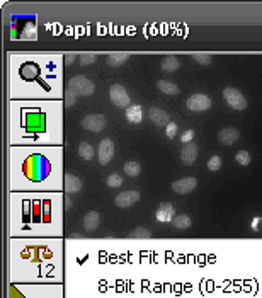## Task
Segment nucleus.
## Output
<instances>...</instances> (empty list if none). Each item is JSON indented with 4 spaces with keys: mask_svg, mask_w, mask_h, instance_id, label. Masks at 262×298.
<instances>
[{
    "mask_svg": "<svg viewBox=\"0 0 262 298\" xmlns=\"http://www.w3.org/2000/svg\"><path fill=\"white\" fill-rule=\"evenodd\" d=\"M48 170H50V167H48L46 159L39 157V155H31V157L26 160L24 172L32 181H39L41 177L46 176Z\"/></svg>",
    "mask_w": 262,
    "mask_h": 298,
    "instance_id": "f257e3e1",
    "label": "nucleus"
},
{
    "mask_svg": "<svg viewBox=\"0 0 262 298\" xmlns=\"http://www.w3.org/2000/svg\"><path fill=\"white\" fill-rule=\"evenodd\" d=\"M94 91H95L94 84H92V82L88 80L87 77L75 75V77H72V79H70V82H68V91H66V92H70L72 96L79 98V96H90V94H94Z\"/></svg>",
    "mask_w": 262,
    "mask_h": 298,
    "instance_id": "f03ea898",
    "label": "nucleus"
},
{
    "mask_svg": "<svg viewBox=\"0 0 262 298\" xmlns=\"http://www.w3.org/2000/svg\"><path fill=\"white\" fill-rule=\"evenodd\" d=\"M223 99L227 104L235 111H245L247 109V99L238 89L235 87H225L223 89Z\"/></svg>",
    "mask_w": 262,
    "mask_h": 298,
    "instance_id": "7ed1b4c3",
    "label": "nucleus"
},
{
    "mask_svg": "<svg viewBox=\"0 0 262 298\" xmlns=\"http://www.w3.org/2000/svg\"><path fill=\"white\" fill-rule=\"evenodd\" d=\"M109 98L116 104L117 107H130L131 106V98L128 91L121 84H114L109 89Z\"/></svg>",
    "mask_w": 262,
    "mask_h": 298,
    "instance_id": "20e7f679",
    "label": "nucleus"
},
{
    "mask_svg": "<svg viewBox=\"0 0 262 298\" xmlns=\"http://www.w3.org/2000/svg\"><path fill=\"white\" fill-rule=\"evenodd\" d=\"M108 125V119H106L104 114H88L82 119V128L88 130V132L99 133L106 128Z\"/></svg>",
    "mask_w": 262,
    "mask_h": 298,
    "instance_id": "39448f33",
    "label": "nucleus"
},
{
    "mask_svg": "<svg viewBox=\"0 0 262 298\" xmlns=\"http://www.w3.org/2000/svg\"><path fill=\"white\" fill-rule=\"evenodd\" d=\"M186 104L193 113H203V111H208L211 107V99L206 94H193Z\"/></svg>",
    "mask_w": 262,
    "mask_h": 298,
    "instance_id": "423d86ee",
    "label": "nucleus"
},
{
    "mask_svg": "<svg viewBox=\"0 0 262 298\" xmlns=\"http://www.w3.org/2000/svg\"><path fill=\"white\" fill-rule=\"evenodd\" d=\"M114 143L111 138H104L101 140V143H99V148H97V159H99V164L101 166H108V164L113 160L114 157Z\"/></svg>",
    "mask_w": 262,
    "mask_h": 298,
    "instance_id": "0eeeda50",
    "label": "nucleus"
},
{
    "mask_svg": "<svg viewBox=\"0 0 262 298\" xmlns=\"http://www.w3.org/2000/svg\"><path fill=\"white\" fill-rule=\"evenodd\" d=\"M196 177H184L172 182V191L177 193V195H189V193H193L196 189Z\"/></svg>",
    "mask_w": 262,
    "mask_h": 298,
    "instance_id": "6e6552de",
    "label": "nucleus"
},
{
    "mask_svg": "<svg viewBox=\"0 0 262 298\" xmlns=\"http://www.w3.org/2000/svg\"><path fill=\"white\" fill-rule=\"evenodd\" d=\"M138 201H140V193L136 191V189H131V191L119 193V195L116 196V199H114V203L119 208H131L133 204L138 203Z\"/></svg>",
    "mask_w": 262,
    "mask_h": 298,
    "instance_id": "1a4fd4ad",
    "label": "nucleus"
},
{
    "mask_svg": "<svg viewBox=\"0 0 262 298\" xmlns=\"http://www.w3.org/2000/svg\"><path fill=\"white\" fill-rule=\"evenodd\" d=\"M148 118H150V121L153 123L155 126H167L169 123H171V116H169V113L167 111H164L162 107H150L148 109Z\"/></svg>",
    "mask_w": 262,
    "mask_h": 298,
    "instance_id": "9d476101",
    "label": "nucleus"
},
{
    "mask_svg": "<svg viewBox=\"0 0 262 298\" xmlns=\"http://www.w3.org/2000/svg\"><path fill=\"white\" fill-rule=\"evenodd\" d=\"M198 154H199V147L194 141H191V143L184 145V148L180 150V160H182V164H186V166H193L198 159Z\"/></svg>",
    "mask_w": 262,
    "mask_h": 298,
    "instance_id": "9b49d317",
    "label": "nucleus"
},
{
    "mask_svg": "<svg viewBox=\"0 0 262 298\" xmlns=\"http://www.w3.org/2000/svg\"><path fill=\"white\" fill-rule=\"evenodd\" d=\"M238 138H240V132H238L237 128H233V126H228V128L220 130V133H218V141L221 145H227V147H230V145H233L235 141H238Z\"/></svg>",
    "mask_w": 262,
    "mask_h": 298,
    "instance_id": "f8f14e48",
    "label": "nucleus"
},
{
    "mask_svg": "<svg viewBox=\"0 0 262 298\" xmlns=\"http://www.w3.org/2000/svg\"><path fill=\"white\" fill-rule=\"evenodd\" d=\"M155 218H157V222H160V223H172V220L175 218L174 206L169 203L160 204V206L157 208V211H155Z\"/></svg>",
    "mask_w": 262,
    "mask_h": 298,
    "instance_id": "ddd939ff",
    "label": "nucleus"
},
{
    "mask_svg": "<svg viewBox=\"0 0 262 298\" xmlns=\"http://www.w3.org/2000/svg\"><path fill=\"white\" fill-rule=\"evenodd\" d=\"M84 188V182L80 181L77 176H73V174H66L65 176V191L68 193V195H73V193H80Z\"/></svg>",
    "mask_w": 262,
    "mask_h": 298,
    "instance_id": "4468645a",
    "label": "nucleus"
},
{
    "mask_svg": "<svg viewBox=\"0 0 262 298\" xmlns=\"http://www.w3.org/2000/svg\"><path fill=\"white\" fill-rule=\"evenodd\" d=\"M99 223H101V215H99L97 211H87L86 217H84L82 225L87 232H94V230H97Z\"/></svg>",
    "mask_w": 262,
    "mask_h": 298,
    "instance_id": "2eb2a0df",
    "label": "nucleus"
},
{
    "mask_svg": "<svg viewBox=\"0 0 262 298\" xmlns=\"http://www.w3.org/2000/svg\"><path fill=\"white\" fill-rule=\"evenodd\" d=\"M126 119L131 123V125H138V123H142L143 119V109L142 106H138V104H131L130 107H126Z\"/></svg>",
    "mask_w": 262,
    "mask_h": 298,
    "instance_id": "dca6fc26",
    "label": "nucleus"
},
{
    "mask_svg": "<svg viewBox=\"0 0 262 298\" xmlns=\"http://www.w3.org/2000/svg\"><path fill=\"white\" fill-rule=\"evenodd\" d=\"M21 77L26 80H32L36 79V77L39 75V68L38 65H34V63H28V65H22L21 66Z\"/></svg>",
    "mask_w": 262,
    "mask_h": 298,
    "instance_id": "f3484780",
    "label": "nucleus"
},
{
    "mask_svg": "<svg viewBox=\"0 0 262 298\" xmlns=\"http://www.w3.org/2000/svg\"><path fill=\"white\" fill-rule=\"evenodd\" d=\"M130 60V55L128 53H111L108 55L106 62H108L109 66H121L123 63H126Z\"/></svg>",
    "mask_w": 262,
    "mask_h": 298,
    "instance_id": "a211bd4d",
    "label": "nucleus"
},
{
    "mask_svg": "<svg viewBox=\"0 0 262 298\" xmlns=\"http://www.w3.org/2000/svg\"><path fill=\"white\" fill-rule=\"evenodd\" d=\"M160 68H162V72H165V73L175 72V70H179V60H177L175 57L164 58V60H162V63H160Z\"/></svg>",
    "mask_w": 262,
    "mask_h": 298,
    "instance_id": "6ab92c4d",
    "label": "nucleus"
},
{
    "mask_svg": "<svg viewBox=\"0 0 262 298\" xmlns=\"http://www.w3.org/2000/svg\"><path fill=\"white\" fill-rule=\"evenodd\" d=\"M157 89H160L164 94L167 96H177L179 94V87H177L175 84H172V82L169 80H158L157 82Z\"/></svg>",
    "mask_w": 262,
    "mask_h": 298,
    "instance_id": "aec40b11",
    "label": "nucleus"
},
{
    "mask_svg": "<svg viewBox=\"0 0 262 298\" xmlns=\"http://www.w3.org/2000/svg\"><path fill=\"white\" fill-rule=\"evenodd\" d=\"M79 155L84 160H92L94 159V147L88 141H80L79 145Z\"/></svg>",
    "mask_w": 262,
    "mask_h": 298,
    "instance_id": "412c9836",
    "label": "nucleus"
},
{
    "mask_svg": "<svg viewBox=\"0 0 262 298\" xmlns=\"http://www.w3.org/2000/svg\"><path fill=\"white\" fill-rule=\"evenodd\" d=\"M140 172H142L140 162H136V160H128V162L124 164V174H126V176L136 177V176H140Z\"/></svg>",
    "mask_w": 262,
    "mask_h": 298,
    "instance_id": "4be33fe9",
    "label": "nucleus"
},
{
    "mask_svg": "<svg viewBox=\"0 0 262 298\" xmlns=\"http://www.w3.org/2000/svg\"><path fill=\"white\" fill-rule=\"evenodd\" d=\"M172 223H174L175 229L179 230H186L191 227V223H193V220H191L189 215H177V217L172 220Z\"/></svg>",
    "mask_w": 262,
    "mask_h": 298,
    "instance_id": "5701e85b",
    "label": "nucleus"
},
{
    "mask_svg": "<svg viewBox=\"0 0 262 298\" xmlns=\"http://www.w3.org/2000/svg\"><path fill=\"white\" fill-rule=\"evenodd\" d=\"M106 184H108L109 188H121V186H123V177H121V174L113 172L111 176H108Z\"/></svg>",
    "mask_w": 262,
    "mask_h": 298,
    "instance_id": "b1692460",
    "label": "nucleus"
},
{
    "mask_svg": "<svg viewBox=\"0 0 262 298\" xmlns=\"http://www.w3.org/2000/svg\"><path fill=\"white\" fill-rule=\"evenodd\" d=\"M235 160H237L240 166L247 167L250 164V154L247 150H238L237 154H235Z\"/></svg>",
    "mask_w": 262,
    "mask_h": 298,
    "instance_id": "393cba45",
    "label": "nucleus"
},
{
    "mask_svg": "<svg viewBox=\"0 0 262 298\" xmlns=\"http://www.w3.org/2000/svg\"><path fill=\"white\" fill-rule=\"evenodd\" d=\"M130 237L131 238H150L152 237V232H150L148 229L140 227V229H135L133 232H130Z\"/></svg>",
    "mask_w": 262,
    "mask_h": 298,
    "instance_id": "a878e982",
    "label": "nucleus"
},
{
    "mask_svg": "<svg viewBox=\"0 0 262 298\" xmlns=\"http://www.w3.org/2000/svg\"><path fill=\"white\" fill-rule=\"evenodd\" d=\"M221 157L220 155H213L211 159L208 160V169L211 170V172H216V170H220L221 169Z\"/></svg>",
    "mask_w": 262,
    "mask_h": 298,
    "instance_id": "bb28decb",
    "label": "nucleus"
},
{
    "mask_svg": "<svg viewBox=\"0 0 262 298\" xmlns=\"http://www.w3.org/2000/svg\"><path fill=\"white\" fill-rule=\"evenodd\" d=\"M95 60H97V55H95V53H82V55L79 57L80 65H84V66H87V65H90V63H94Z\"/></svg>",
    "mask_w": 262,
    "mask_h": 298,
    "instance_id": "cd10ccee",
    "label": "nucleus"
},
{
    "mask_svg": "<svg viewBox=\"0 0 262 298\" xmlns=\"http://www.w3.org/2000/svg\"><path fill=\"white\" fill-rule=\"evenodd\" d=\"M193 60H194V62H198L199 63V65H203V66H209V65H211V62H213V58L211 57H209V55H204V53H203V55H193Z\"/></svg>",
    "mask_w": 262,
    "mask_h": 298,
    "instance_id": "c85d7f7f",
    "label": "nucleus"
},
{
    "mask_svg": "<svg viewBox=\"0 0 262 298\" xmlns=\"http://www.w3.org/2000/svg\"><path fill=\"white\" fill-rule=\"evenodd\" d=\"M175 133H177V125L175 123H169L167 126H165V135H167V138H175Z\"/></svg>",
    "mask_w": 262,
    "mask_h": 298,
    "instance_id": "c756f323",
    "label": "nucleus"
},
{
    "mask_svg": "<svg viewBox=\"0 0 262 298\" xmlns=\"http://www.w3.org/2000/svg\"><path fill=\"white\" fill-rule=\"evenodd\" d=\"M193 136H194V132L193 130H187V132H184L182 133V136H180V140L184 141V145L186 143H191V140H193Z\"/></svg>",
    "mask_w": 262,
    "mask_h": 298,
    "instance_id": "7c9ffc66",
    "label": "nucleus"
},
{
    "mask_svg": "<svg viewBox=\"0 0 262 298\" xmlns=\"http://www.w3.org/2000/svg\"><path fill=\"white\" fill-rule=\"evenodd\" d=\"M75 60H77V55H66V57H65V63H66V65H72Z\"/></svg>",
    "mask_w": 262,
    "mask_h": 298,
    "instance_id": "2f4dec72",
    "label": "nucleus"
}]
</instances>
